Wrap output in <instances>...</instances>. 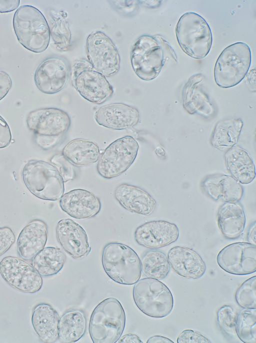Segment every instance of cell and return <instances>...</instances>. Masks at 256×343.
<instances>
[{"mask_svg":"<svg viewBox=\"0 0 256 343\" xmlns=\"http://www.w3.org/2000/svg\"><path fill=\"white\" fill-rule=\"evenodd\" d=\"M126 314L120 302L108 297L94 308L88 330L94 343H115L121 337L126 324Z\"/></svg>","mask_w":256,"mask_h":343,"instance_id":"1","label":"cell"},{"mask_svg":"<svg viewBox=\"0 0 256 343\" xmlns=\"http://www.w3.org/2000/svg\"><path fill=\"white\" fill-rule=\"evenodd\" d=\"M13 27L18 42L28 50L40 53L47 49L50 40L49 26L36 8L20 6L14 14Z\"/></svg>","mask_w":256,"mask_h":343,"instance_id":"2","label":"cell"},{"mask_svg":"<svg viewBox=\"0 0 256 343\" xmlns=\"http://www.w3.org/2000/svg\"><path fill=\"white\" fill-rule=\"evenodd\" d=\"M102 261L106 274L116 283L132 285L140 279V260L134 250L126 245L118 242L106 244Z\"/></svg>","mask_w":256,"mask_h":343,"instance_id":"3","label":"cell"},{"mask_svg":"<svg viewBox=\"0 0 256 343\" xmlns=\"http://www.w3.org/2000/svg\"><path fill=\"white\" fill-rule=\"evenodd\" d=\"M176 34L181 49L190 57L201 59L208 54L212 42L211 30L198 14L188 12L182 15L177 23Z\"/></svg>","mask_w":256,"mask_h":343,"instance_id":"4","label":"cell"},{"mask_svg":"<svg viewBox=\"0 0 256 343\" xmlns=\"http://www.w3.org/2000/svg\"><path fill=\"white\" fill-rule=\"evenodd\" d=\"M22 179L28 190L42 200L56 201L63 195V180L51 164L40 160H30L22 170Z\"/></svg>","mask_w":256,"mask_h":343,"instance_id":"5","label":"cell"},{"mask_svg":"<svg viewBox=\"0 0 256 343\" xmlns=\"http://www.w3.org/2000/svg\"><path fill=\"white\" fill-rule=\"evenodd\" d=\"M251 63L249 46L243 42L226 48L218 57L214 68V80L220 87H234L245 77Z\"/></svg>","mask_w":256,"mask_h":343,"instance_id":"6","label":"cell"},{"mask_svg":"<svg viewBox=\"0 0 256 343\" xmlns=\"http://www.w3.org/2000/svg\"><path fill=\"white\" fill-rule=\"evenodd\" d=\"M132 295L138 308L150 317H165L173 308L171 291L158 279L150 277L139 279L134 287Z\"/></svg>","mask_w":256,"mask_h":343,"instance_id":"7","label":"cell"},{"mask_svg":"<svg viewBox=\"0 0 256 343\" xmlns=\"http://www.w3.org/2000/svg\"><path fill=\"white\" fill-rule=\"evenodd\" d=\"M71 78L76 90L91 103L102 104L114 93L106 77L96 71L88 61L76 60L72 66Z\"/></svg>","mask_w":256,"mask_h":343,"instance_id":"8","label":"cell"},{"mask_svg":"<svg viewBox=\"0 0 256 343\" xmlns=\"http://www.w3.org/2000/svg\"><path fill=\"white\" fill-rule=\"evenodd\" d=\"M138 148V142L130 136L114 141L100 155L97 165L98 173L106 179L124 173L136 159Z\"/></svg>","mask_w":256,"mask_h":343,"instance_id":"9","label":"cell"},{"mask_svg":"<svg viewBox=\"0 0 256 343\" xmlns=\"http://www.w3.org/2000/svg\"><path fill=\"white\" fill-rule=\"evenodd\" d=\"M130 62L136 74L142 80L156 78L164 65V51L160 43L150 36H142L134 44Z\"/></svg>","mask_w":256,"mask_h":343,"instance_id":"10","label":"cell"},{"mask_svg":"<svg viewBox=\"0 0 256 343\" xmlns=\"http://www.w3.org/2000/svg\"><path fill=\"white\" fill-rule=\"evenodd\" d=\"M88 61L98 72L110 76L120 69V57L111 39L100 31L90 34L86 39Z\"/></svg>","mask_w":256,"mask_h":343,"instance_id":"11","label":"cell"},{"mask_svg":"<svg viewBox=\"0 0 256 343\" xmlns=\"http://www.w3.org/2000/svg\"><path fill=\"white\" fill-rule=\"evenodd\" d=\"M0 273L9 285L22 292H36L42 285L41 275L32 265L18 257L4 258L0 262Z\"/></svg>","mask_w":256,"mask_h":343,"instance_id":"12","label":"cell"},{"mask_svg":"<svg viewBox=\"0 0 256 343\" xmlns=\"http://www.w3.org/2000/svg\"><path fill=\"white\" fill-rule=\"evenodd\" d=\"M216 262L226 272L238 275L256 271V246L246 242L230 244L218 253Z\"/></svg>","mask_w":256,"mask_h":343,"instance_id":"13","label":"cell"},{"mask_svg":"<svg viewBox=\"0 0 256 343\" xmlns=\"http://www.w3.org/2000/svg\"><path fill=\"white\" fill-rule=\"evenodd\" d=\"M28 129L36 135H62L70 126V121L64 111L54 108L38 109L30 113L27 118Z\"/></svg>","mask_w":256,"mask_h":343,"instance_id":"14","label":"cell"},{"mask_svg":"<svg viewBox=\"0 0 256 343\" xmlns=\"http://www.w3.org/2000/svg\"><path fill=\"white\" fill-rule=\"evenodd\" d=\"M69 77L68 66L61 58L46 59L37 68L34 82L38 89L46 94H53L62 90Z\"/></svg>","mask_w":256,"mask_h":343,"instance_id":"15","label":"cell"},{"mask_svg":"<svg viewBox=\"0 0 256 343\" xmlns=\"http://www.w3.org/2000/svg\"><path fill=\"white\" fill-rule=\"evenodd\" d=\"M179 231L176 225L164 220H154L139 226L134 232L136 242L147 248L156 249L177 240Z\"/></svg>","mask_w":256,"mask_h":343,"instance_id":"16","label":"cell"},{"mask_svg":"<svg viewBox=\"0 0 256 343\" xmlns=\"http://www.w3.org/2000/svg\"><path fill=\"white\" fill-rule=\"evenodd\" d=\"M56 234L62 249L74 258L86 256L90 250L86 232L71 219H63L58 221Z\"/></svg>","mask_w":256,"mask_h":343,"instance_id":"17","label":"cell"},{"mask_svg":"<svg viewBox=\"0 0 256 343\" xmlns=\"http://www.w3.org/2000/svg\"><path fill=\"white\" fill-rule=\"evenodd\" d=\"M59 204L62 210L76 219L92 217L101 208L99 199L89 191L83 189H74L63 194Z\"/></svg>","mask_w":256,"mask_h":343,"instance_id":"18","label":"cell"},{"mask_svg":"<svg viewBox=\"0 0 256 343\" xmlns=\"http://www.w3.org/2000/svg\"><path fill=\"white\" fill-rule=\"evenodd\" d=\"M96 123L104 127L116 130H126L134 126L138 122V110L123 103L103 106L96 111Z\"/></svg>","mask_w":256,"mask_h":343,"instance_id":"19","label":"cell"},{"mask_svg":"<svg viewBox=\"0 0 256 343\" xmlns=\"http://www.w3.org/2000/svg\"><path fill=\"white\" fill-rule=\"evenodd\" d=\"M167 257L172 269L182 277L196 279L202 276L206 271L205 263L192 249L174 247L168 252Z\"/></svg>","mask_w":256,"mask_h":343,"instance_id":"20","label":"cell"},{"mask_svg":"<svg viewBox=\"0 0 256 343\" xmlns=\"http://www.w3.org/2000/svg\"><path fill=\"white\" fill-rule=\"evenodd\" d=\"M48 239L45 223L34 220L26 225L18 237L16 246L18 255L24 260H30L41 251Z\"/></svg>","mask_w":256,"mask_h":343,"instance_id":"21","label":"cell"},{"mask_svg":"<svg viewBox=\"0 0 256 343\" xmlns=\"http://www.w3.org/2000/svg\"><path fill=\"white\" fill-rule=\"evenodd\" d=\"M204 80L200 74L192 76L184 87L183 107L190 114H198L208 118L212 116L214 108L200 83Z\"/></svg>","mask_w":256,"mask_h":343,"instance_id":"22","label":"cell"},{"mask_svg":"<svg viewBox=\"0 0 256 343\" xmlns=\"http://www.w3.org/2000/svg\"><path fill=\"white\" fill-rule=\"evenodd\" d=\"M114 195L124 209L138 214L149 215L156 206L154 200L148 193L133 185L120 184L114 191Z\"/></svg>","mask_w":256,"mask_h":343,"instance_id":"23","label":"cell"},{"mask_svg":"<svg viewBox=\"0 0 256 343\" xmlns=\"http://www.w3.org/2000/svg\"><path fill=\"white\" fill-rule=\"evenodd\" d=\"M203 185L207 194L215 200L222 198L225 202H237L244 194L240 183L228 175L210 176L204 180Z\"/></svg>","mask_w":256,"mask_h":343,"instance_id":"24","label":"cell"},{"mask_svg":"<svg viewBox=\"0 0 256 343\" xmlns=\"http://www.w3.org/2000/svg\"><path fill=\"white\" fill-rule=\"evenodd\" d=\"M59 315L49 304L40 303L33 309L32 323L36 333L44 342H53L58 338Z\"/></svg>","mask_w":256,"mask_h":343,"instance_id":"25","label":"cell"},{"mask_svg":"<svg viewBox=\"0 0 256 343\" xmlns=\"http://www.w3.org/2000/svg\"><path fill=\"white\" fill-rule=\"evenodd\" d=\"M218 224L222 234L228 239H236L243 231L246 217L243 207L237 202H225L217 213Z\"/></svg>","mask_w":256,"mask_h":343,"instance_id":"26","label":"cell"},{"mask_svg":"<svg viewBox=\"0 0 256 343\" xmlns=\"http://www.w3.org/2000/svg\"><path fill=\"white\" fill-rule=\"evenodd\" d=\"M228 170L232 176L242 184L251 183L256 177L254 161L244 149L239 146H234L225 154Z\"/></svg>","mask_w":256,"mask_h":343,"instance_id":"27","label":"cell"},{"mask_svg":"<svg viewBox=\"0 0 256 343\" xmlns=\"http://www.w3.org/2000/svg\"><path fill=\"white\" fill-rule=\"evenodd\" d=\"M87 320L83 311L72 309L60 317L58 326V338L62 342H74L85 334Z\"/></svg>","mask_w":256,"mask_h":343,"instance_id":"28","label":"cell"},{"mask_svg":"<svg viewBox=\"0 0 256 343\" xmlns=\"http://www.w3.org/2000/svg\"><path fill=\"white\" fill-rule=\"evenodd\" d=\"M62 154L72 163L78 166L88 165L96 162L100 153L94 142L76 139L70 141L62 151Z\"/></svg>","mask_w":256,"mask_h":343,"instance_id":"29","label":"cell"},{"mask_svg":"<svg viewBox=\"0 0 256 343\" xmlns=\"http://www.w3.org/2000/svg\"><path fill=\"white\" fill-rule=\"evenodd\" d=\"M242 125V121L240 118L218 122L212 134L211 144L220 150L234 147L238 142Z\"/></svg>","mask_w":256,"mask_h":343,"instance_id":"30","label":"cell"},{"mask_svg":"<svg viewBox=\"0 0 256 343\" xmlns=\"http://www.w3.org/2000/svg\"><path fill=\"white\" fill-rule=\"evenodd\" d=\"M65 261V255L59 248L47 247L32 258V265L41 276H49L60 272Z\"/></svg>","mask_w":256,"mask_h":343,"instance_id":"31","label":"cell"},{"mask_svg":"<svg viewBox=\"0 0 256 343\" xmlns=\"http://www.w3.org/2000/svg\"><path fill=\"white\" fill-rule=\"evenodd\" d=\"M141 270L148 277L158 280L164 279L170 270V264L166 254L158 250H150L140 260Z\"/></svg>","mask_w":256,"mask_h":343,"instance_id":"32","label":"cell"},{"mask_svg":"<svg viewBox=\"0 0 256 343\" xmlns=\"http://www.w3.org/2000/svg\"><path fill=\"white\" fill-rule=\"evenodd\" d=\"M66 17V14L62 11L50 12V36L56 48L62 51H68L71 47L72 35Z\"/></svg>","mask_w":256,"mask_h":343,"instance_id":"33","label":"cell"},{"mask_svg":"<svg viewBox=\"0 0 256 343\" xmlns=\"http://www.w3.org/2000/svg\"><path fill=\"white\" fill-rule=\"evenodd\" d=\"M236 334L244 343L256 342V308H244L236 315Z\"/></svg>","mask_w":256,"mask_h":343,"instance_id":"34","label":"cell"},{"mask_svg":"<svg viewBox=\"0 0 256 343\" xmlns=\"http://www.w3.org/2000/svg\"><path fill=\"white\" fill-rule=\"evenodd\" d=\"M236 300L243 308H256V276L242 283L236 292Z\"/></svg>","mask_w":256,"mask_h":343,"instance_id":"35","label":"cell"},{"mask_svg":"<svg viewBox=\"0 0 256 343\" xmlns=\"http://www.w3.org/2000/svg\"><path fill=\"white\" fill-rule=\"evenodd\" d=\"M217 321L221 329L226 334L235 336L236 314L228 305L220 307L217 311Z\"/></svg>","mask_w":256,"mask_h":343,"instance_id":"36","label":"cell"},{"mask_svg":"<svg viewBox=\"0 0 256 343\" xmlns=\"http://www.w3.org/2000/svg\"><path fill=\"white\" fill-rule=\"evenodd\" d=\"M52 165L57 169L64 182L74 177V170L72 164L62 155L56 154L50 159Z\"/></svg>","mask_w":256,"mask_h":343,"instance_id":"37","label":"cell"},{"mask_svg":"<svg viewBox=\"0 0 256 343\" xmlns=\"http://www.w3.org/2000/svg\"><path fill=\"white\" fill-rule=\"evenodd\" d=\"M178 343H210L208 338L192 329H185L177 338Z\"/></svg>","mask_w":256,"mask_h":343,"instance_id":"38","label":"cell"},{"mask_svg":"<svg viewBox=\"0 0 256 343\" xmlns=\"http://www.w3.org/2000/svg\"><path fill=\"white\" fill-rule=\"evenodd\" d=\"M15 240V235L10 228H0V256L8 250Z\"/></svg>","mask_w":256,"mask_h":343,"instance_id":"39","label":"cell"},{"mask_svg":"<svg viewBox=\"0 0 256 343\" xmlns=\"http://www.w3.org/2000/svg\"><path fill=\"white\" fill-rule=\"evenodd\" d=\"M12 141V134L6 121L0 116V148L7 147Z\"/></svg>","mask_w":256,"mask_h":343,"instance_id":"40","label":"cell"},{"mask_svg":"<svg viewBox=\"0 0 256 343\" xmlns=\"http://www.w3.org/2000/svg\"><path fill=\"white\" fill-rule=\"evenodd\" d=\"M62 137V135L54 136L36 135V141L40 147L46 150L56 145L61 140Z\"/></svg>","mask_w":256,"mask_h":343,"instance_id":"41","label":"cell"},{"mask_svg":"<svg viewBox=\"0 0 256 343\" xmlns=\"http://www.w3.org/2000/svg\"><path fill=\"white\" fill-rule=\"evenodd\" d=\"M12 85L10 76L5 72H0V101L7 95Z\"/></svg>","mask_w":256,"mask_h":343,"instance_id":"42","label":"cell"},{"mask_svg":"<svg viewBox=\"0 0 256 343\" xmlns=\"http://www.w3.org/2000/svg\"><path fill=\"white\" fill-rule=\"evenodd\" d=\"M19 0H0V13H8L16 9L20 5Z\"/></svg>","mask_w":256,"mask_h":343,"instance_id":"43","label":"cell"},{"mask_svg":"<svg viewBox=\"0 0 256 343\" xmlns=\"http://www.w3.org/2000/svg\"><path fill=\"white\" fill-rule=\"evenodd\" d=\"M118 343H142L138 336L134 334L128 333L124 335L118 340Z\"/></svg>","mask_w":256,"mask_h":343,"instance_id":"44","label":"cell"},{"mask_svg":"<svg viewBox=\"0 0 256 343\" xmlns=\"http://www.w3.org/2000/svg\"><path fill=\"white\" fill-rule=\"evenodd\" d=\"M159 43L162 44L164 45V47L166 48L167 51L170 53V56L174 59L175 61L177 63V58L176 55L173 49L170 46V45L164 39H162L160 36H156L154 37Z\"/></svg>","mask_w":256,"mask_h":343,"instance_id":"45","label":"cell"},{"mask_svg":"<svg viewBox=\"0 0 256 343\" xmlns=\"http://www.w3.org/2000/svg\"><path fill=\"white\" fill-rule=\"evenodd\" d=\"M147 343H174L170 338L162 335H154L150 337Z\"/></svg>","mask_w":256,"mask_h":343,"instance_id":"46","label":"cell"},{"mask_svg":"<svg viewBox=\"0 0 256 343\" xmlns=\"http://www.w3.org/2000/svg\"><path fill=\"white\" fill-rule=\"evenodd\" d=\"M256 223L254 221L250 226L247 235V239L249 243L256 245Z\"/></svg>","mask_w":256,"mask_h":343,"instance_id":"47","label":"cell"},{"mask_svg":"<svg viewBox=\"0 0 256 343\" xmlns=\"http://www.w3.org/2000/svg\"><path fill=\"white\" fill-rule=\"evenodd\" d=\"M248 79L250 85L255 90V69L250 70L248 75Z\"/></svg>","mask_w":256,"mask_h":343,"instance_id":"48","label":"cell"},{"mask_svg":"<svg viewBox=\"0 0 256 343\" xmlns=\"http://www.w3.org/2000/svg\"><path fill=\"white\" fill-rule=\"evenodd\" d=\"M155 152L158 156L162 157L165 155L164 149L162 147H158L155 150Z\"/></svg>","mask_w":256,"mask_h":343,"instance_id":"49","label":"cell"}]
</instances>
